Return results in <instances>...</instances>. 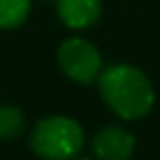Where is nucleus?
I'll list each match as a JSON object with an SVG mask.
<instances>
[{"instance_id":"1","label":"nucleus","mask_w":160,"mask_h":160,"mask_svg":"<svg viewBox=\"0 0 160 160\" xmlns=\"http://www.w3.org/2000/svg\"><path fill=\"white\" fill-rule=\"evenodd\" d=\"M99 90L108 108L125 121H138L147 116L156 101L149 77L129 64H114L101 70Z\"/></svg>"},{"instance_id":"2","label":"nucleus","mask_w":160,"mask_h":160,"mask_svg":"<svg viewBox=\"0 0 160 160\" xmlns=\"http://www.w3.org/2000/svg\"><path fill=\"white\" fill-rule=\"evenodd\" d=\"M31 149L51 160L72 158L81 151L86 136L83 127L70 116H48L42 118L31 132Z\"/></svg>"},{"instance_id":"3","label":"nucleus","mask_w":160,"mask_h":160,"mask_svg":"<svg viewBox=\"0 0 160 160\" xmlns=\"http://www.w3.org/2000/svg\"><path fill=\"white\" fill-rule=\"evenodd\" d=\"M57 62L62 72L77 81V83H90L99 79L103 70V62L94 44H90L83 38H70L66 40L57 51Z\"/></svg>"},{"instance_id":"4","label":"nucleus","mask_w":160,"mask_h":160,"mask_svg":"<svg viewBox=\"0 0 160 160\" xmlns=\"http://www.w3.org/2000/svg\"><path fill=\"white\" fill-rule=\"evenodd\" d=\"M136 147V138L121 125L103 127L92 138V151L97 158L103 160H127L132 158Z\"/></svg>"},{"instance_id":"5","label":"nucleus","mask_w":160,"mask_h":160,"mask_svg":"<svg viewBox=\"0 0 160 160\" xmlns=\"http://www.w3.org/2000/svg\"><path fill=\"white\" fill-rule=\"evenodd\" d=\"M57 16L70 29H88L101 18V0H57Z\"/></svg>"},{"instance_id":"6","label":"nucleus","mask_w":160,"mask_h":160,"mask_svg":"<svg viewBox=\"0 0 160 160\" xmlns=\"http://www.w3.org/2000/svg\"><path fill=\"white\" fill-rule=\"evenodd\" d=\"M31 11V0H0V29L20 27Z\"/></svg>"},{"instance_id":"7","label":"nucleus","mask_w":160,"mask_h":160,"mask_svg":"<svg viewBox=\"0 0 160 160\" xmlns=\"http://www.w3.org/2000/svg\"><path fill=\"white\" fill-rule=\"evenodd\" d=\"M27 125L24 112L16 105H0V138L11 140L16 138Z\"/></svg>"}]
</instances>
